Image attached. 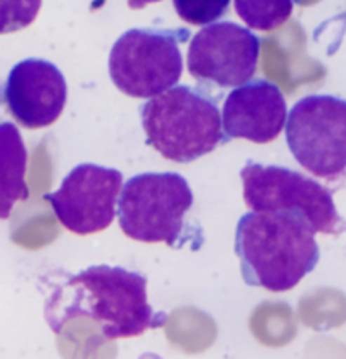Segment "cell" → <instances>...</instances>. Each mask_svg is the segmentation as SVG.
<instances>
[{"label":"cell","mask_w":346,"mask_h":359,"mask_svg":"<svg viewBox=\"0 0 346 359\" xmlns=\"http://www.w3.org/2000/svg\"><path fill=\"white\" fill-rule=\"evenodd\" d=\"M2 98L15 122L37 130L60 118L68 100V85L54 62L29 57L11 69Z\"/></svg>","instance_id":"obj_10"},{"label":"cell","mask_w":346,"mask_h":359,"mask_svg":"<svg viewBox=\"0 0 346 359\" xmlns=\"http://www.w3.org/2000/svg\"><path fill=\"white\" fill-rule=\"evenodd\" d=\"M179 19L191 26H208L227 14L230 0H173Z\"/></svg>","instance_id":"obj_14"},{"label":"cell","mask_w":346,"mask_h":359,"mask_svg":"<svg viewBox=\"0 0 346 359\" xmlns=\"http://www.w3.org/2000/svg\"><path fill=\"white\" fill-rule=\"evenodd\" d=\"M260 39L235 22H211L193 36L187 49V71L198 81L237 88L257 73Z\"/></svg>","instance_id":"obj_9"},{"label":"cell","mask_w":346,"mask_h":359,"mask_svg":"<svg viewBox=\"0 0 346 359\" xmlns=\"http://www.w3.org/2000/svg\"><path fill=\"white\" fill-rule=\"evenodd\" d=\"M294 9V0H235L237 15L250 29L269 32L284 26Z\"/></svg>","instance_id":"obj_13"},{"label":"cell","mask_w":346,"mask_h":359,"mask_svg":"<svg viewBox=\"0 0 346 359\" xmlns=\"http://www.w3.org/2000/svg\"><path fill=\"white\" fill-rule=\"evenodd\" d=\"M240 177L245 204L250 211L298 216L323 235L336 236L346 229L331 193L301 172L281 165L247 162L240 170Z\"/></svg>","instance_id":"obj_6"},{"label":"cell","mask_w":346,"mask_h":359,"mask_svg":"<svg viewBox=\"0 0 346 359\" xmlns=\"http://www.w3.org/2000/svg\"><path fill=\"white\" fill-rule=\"evenodd\" d=\"M193 191L178 172L133 175L122 186L117 216L125 236L140 243L179 246L185 216L193 206Z\"/></svg>","instance_id":"obj_4"},{"label":"cell","mask_w":346,"mask_h":359,"mask_svg":"<svg viewBox=\"0 0 346 359\" xmlns=\"http://www.w3.org/2000/svg\"><path fill=\"white\" fill-rule=\"evenodd\" d=\"M286 140L298 164L321 179L346 172V100L310 95L286 118Z\"/></svg>","instance_id":"obj_7"},{"label":"cell","mask_w":346,"mask_h":359,"mask_svg":"<svg viewBox=\"0 0 346 359\" xmlns=\"http://www.w3.org/2000/svg\"><path fill=\"white\" fill-rule=\"evenodd\" d=\"M286 118L287 103L281 88L267 79H253L237 86L225 100L222 127L228 140L269 144L284 130Z\"/></svg>","instance_id":"obj_11"},{"label":"cell","mask_w":346,"mask_h":359,"mask_svg":"<svg viewBox=\"0 0 346 359\" xmlns=\"http://www.w3.org/2000/svg\"><path fill=\"white\" fill-rule=\"evenodd\" d=\"M81 316L98 323L107 341L142 336L166 323V316L149 304L147 278L110 265L88 266L69 277L53 292L46 306V320L54 332Z\"/></svg>","instance_id":"obj_1"},{"label":"cell","mask_w":346,"mask_h":359,"mask_svg":"<svg viewBox=\"0 0 346 359\" xmlns=\"http://www.w3.org/2000/svg\"><path fill=\"white\" fill-rule=\"evenodd\" d=\"M43 0H0V34L22 31L34 22Z\"/></svg>","instance_id":"obj_15"},{"label":"cell","mask_w":346,"mask_h":359,"mask_svg":"<svg viewBox=\"0 0 346 359\" xmlns=\"http://www.w3.org/2000/svg\"><path fill=\"white\" fill-rule=\"evenodd\" d=\"M156 2H161V0H127L128 7L133 11L144 9V7L151 6V4H156Z\"/></svg>","instance_id":"obj_16"},{"label":"cell","mask_w":346,"mask_h":359,"mask_svg":"<svg viewBox=\"0 0 346 359\" xmlns=\"http://www.w3.org/2000/svg\"><path fill=\"white\" fill-rule=\"evenodd\" d=\"M27 149L14 123H0V219L11 216L18 201H27Z\"/></svg>","instance_id":"obj_12"},{"label":"cell","mask_w":346,"mask_h":359,"mask_svg":"<svg viewBox=\"0 0 346 359\" xmlns=\"http://www.w3.org/2000/svg\"><path fill=\"white\" fill-rule=\"evenodd\" d=\"M124 186L122 172L112 167L80 164L62 179L56 193L46 194L62 228L86 236L114 223Z\"/></svg>","instance_id":"obj_8"},{"label":"cell","mask_w":346,"mask_h":359,"mask_svg":"<svg viewBox=\"0 0 346 359\" xmlns=\"http://www.w3.org/2000/svg\"><path fill=\"white\" fill-rule=\"evenodd\" d=\"M189 37L185 29H131L112 46L108 73L124 95L149 100L176 86L182 74L179 46Z\"/></svg>","instance_id":"obj_5"},{"label":"cell","mask_w":346,"mask_h":359,"mask_svg":"<svg viewBox=\"0 0 346 359\" xmlns=\"http://www.w3.org/2000/svg\"><path fill=\"white\" fill-rule=\"evenodd\" d=\"M235 253L245 283L272 294L293 290L319 262L314 229L286 212L252 211L241 216Z\"/></svg>","instance_id":"obj_2"},{"label":"cell","mask_w":346,"mask_h":359,"mask_svg":"<svg viewBox=\"0 0 346 359\" xmlns=\"http://www.w3.org/2000/svg\"><path fill=\"white\" fill-rule=\"evenodd\" d=\"M140 120L147 144L178 164L198 161L228 142L216 102L193 86L176 85L149 98Z\"/></svg>","instance_id":"obj_3"}]
</instances>
